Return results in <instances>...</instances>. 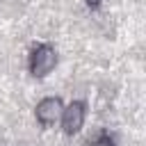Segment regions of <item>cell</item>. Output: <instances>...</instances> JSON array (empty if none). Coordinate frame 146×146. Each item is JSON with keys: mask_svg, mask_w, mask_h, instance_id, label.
Masks as SVG:
<instances>
[{"mask_svg": "<svg viewBox=\"0 0 146 146\" xmlns=\"http://www.w3.org/2000/svg\"><path fill=\"white\" fill-rule=\"evenodd\" d=\"M84 119H87V103L84 100L68 103L64 107V112H62V130H64V135H68V137L78 135L82 130V125H84Z\"/></svg>", "mask_w": 146, "mask_h": 146, "instance_id": "cell-3", "label": "cell"}, {"mask_svg": "<svg viewBox=\"0 0 146 146\" xmlns=\"http://www.w3.org/2000/svg\"><path fill=\"white\" fill-rule=\"evenodd\" d=\"M27 66H30V73L34 78H46L57 66V50L52 46H48V43H36L30 50Z\"/></svg>", "mask_w": 146, "mask_h": 146, "instance_id": "cell-1", "label": "cell"}, {"mask_svg": "<svg viewBox=\"0 0 146 146\" xmlns=\"http://www.w3.org/2000/svg\"><path fill=\"white\" fill-rule=\"evenodd\" d=\"M62 112H64V103L57 96H48V98L39 100L34 107V116L41 128H52L57 121H62Z\"/></svg>", "mask_w": 146, "mask_h": 146, "instance_id": "cell-2", "label": "cell"}, {"mask_svg": "<svg viewBox=\"0 0 146 146\" xmlns=\"http://www.w3.org/2000/svg\"><path fill=\"white\" fill-rule=\"evenodd\" d=\"M84 146H116V144H114V137H110L107 132H98L96 137L87 139Z\"/></svg>", "mask_w": 146, "mask_h": 146, "instance_id": "cell-4", "label": "cell"}, {"mask_svg": "<svg viewBox=\"0 0 146 146\" xmlns=\"http://www.w3.org/2000/svg\"><path fill=\"white\" fill-rule=\"evenodd\" d=\"M84 5H87V7H91V9H96V7L100 5V0H84Z\"/></svg>", "mask_w": 146, "mask_h": 146, "instance_id": "cell-5", "label": "cell"}]
</instances>
